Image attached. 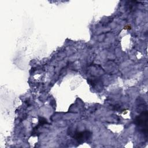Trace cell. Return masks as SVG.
Returning a JSON list of instances; mask_svg holds the SVG:
<instances>
[{"instance_id":"obj_1","label":"cell","mask_w":148,"mask_h":148,"mask_svg":"<svg viewBox=\"0 0 148 148\" xmlns=\"http://www.w3.org/2000/svg\"><path fill=\"white\" fill-rule=\"evenodd\" d=\"M135 123L142 132L147 136V111L143 112L136 118Z\"/></svg>"},{"instance_id":"obj_3","label":"cell","mask_w":148,"mask_h":148,"mask_svg":"<svg viewBox=\"0 0 148 148\" xmlns=\"http://www.w3.org/2000/svg\"><path fill=\"white\" fill-rule=\"evenodd\" d=\"M39 124H47V120L42 117H39Z\"/></svg>"},{"instance_id":"obj_2","label":"cell","mask_w":148,"mask_h":148,"mask_svg":"<svg viewBox=\"0 0 148 148\" xmlns=\"http://www.w3.org/2000/svg\"><path fill=\"white\" fill-rule=\"evenodd\" d=\"M91 133L89 131H84L75 133L73 138L79 143H82L87 140L91 136Z\"/></svg>"}]
</instances>
